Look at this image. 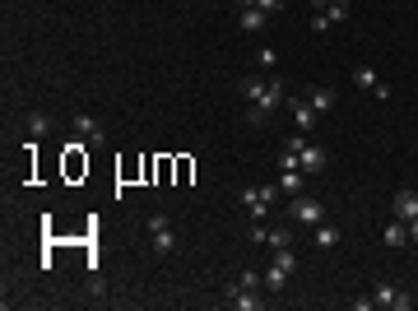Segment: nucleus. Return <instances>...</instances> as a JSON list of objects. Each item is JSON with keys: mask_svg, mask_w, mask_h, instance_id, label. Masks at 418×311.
<instances>
[{"mask_svg": "<svg viewBox=\"0 0 418 311\" xmlns=\"http://www.w3.org/2000/svg\"><path fill=\"white\" fill-rule=\"evenodd\" d=\"M242 98H247V121H265L270 112H279L288 98H284V79H242Z\"/></svg>", "mask_w": 418, "mask_h": 311, "instance_id": "obj_1", "label": "nucleus"}, {"mask_svg": "<svg viewBox=\"0 0 418 311\" xmlns=\"http://www.w3.org/2000/svg\"><path fill=\"white\" fill-rule=\"evenodd\" d=\"M279 195H284V190H279V181H275V186H242V204H247L251 223H261V218L275 209Z\"/></svg>", "mask_w": 418, "mask_h": 311, "instance_id": "obj_2", "label": "nucleus"}, {"mask_svg": "<svg viewBox=\"0 0 418 311\" xmlns=\"http://www.w3.org/2000/svg\"><path fill=\"white\" fill-rule=\"evenodd\" d=\"M149 247H154L158 256H172V251H177V233H172V218L168 214L149 218Z\"/></svg>", "mask_w": 418, "mask_h": 311, "instance_id": "obj_3", "label": "nucleus"}, {"mask_svg": "<svg viewBox=\"0 0 418 311\" xmlns=\"http://www.w3.org/2000/svg\"><path fill=\"white\" fill-rule=\"evenodd\" d=\"M288 218H293V223H321V218H325V204L311 200L307 190H302V195H293V204H288Z\"/></svg>", "mask_w": 418, "mask_h": 311, "instance_id": "obj_4", "label": "nucleus"}, {"mask_svg": "<svg viewBox=\"0 0 418 311\" xmlns=\"http://www.w3.org/2000/svg\"><path fill=\"white\" fill-rule=\"evenodd\" d=\"M228 307H237V311H265V288H242V283H228Z\"/></svg>", "mask_w": 418, "mask_h": 311, "instance_id": "obj_5", "label": "nucleus"}, {"mask_svg": "<svg viewBox=\"0 0 418 311\" xmlns=\"http://www.w3.org/2000/svg\"><path fill=\"white\" fill-rule=\"evenodd\" d=\"M372 302H376V307H390V311H409L414 307V297L404 293V288H395V283H376Z\"/></svg>", "mask_w": 418, "mask_h": 311, "instance_id": "obj_6", "label": "nucleus"}, {"mask_svg": "<svg viewBox=\"0 0 418 311\" xmlns=\"http://www.w3.org/2000/svg\"><path fill=\"white\" fill-rule=\"evenodd\" d=\"M70 125H75V135H79V140H89L93 149H98V144H107V130L93 121L89 112H75V116H70Z\"/></svg>", "mask_w": 418, "mask_h": 311, "instance_id": "obj_7", "label": "nucleus"}, {"mask_svg": "<svg viewBox=\"0 0 418 311\" xmlns=\"http://www.w3.org/2000/svg\"><path fill=\"white\" fill-rule=\"evenodd\" d=\"M390 218H418V190H409V186H400L395 190V200H390Z\"/></svg>", "mask_w": 418, "mask_h": 311, "instance_id": "obj_8", "label": "nucleus"}, {"mask_svg": "<svg viewBox=\"0 0 418 311\" xmlns=\"http://www.w3.org/2000/svg\"><path fill=\"white\" fill-rule=\"evenodd\" d=\"M288 112H293V125L302 130V135H307V130H316V121H321V112L311 107L307 98H293V103H288Z\"/></svg>", "mask_w": 418, "mask_h": 311, "instance_id": "obj_9", "label": "nucleus"}, {"mask_svg": "<svg viewBox=\"0 0 418 311\" xmlns=\"http://www.w3.org/2000/svg\"><path fill=\"white\" fill-rule=\"evenodd\" d=\"M325 163H330V154H325V149H316V144H307V149H302V158H297V168L307 172V177L325 172Z\"/></svg>", "mask_w": 418, "mask_h": 311, "instance_id": "obj_10", "label": "nucleus"}, {"mask_svg": "<svg viewBox=\"0 0 418 311\" xmlns=\"http://www.w3.org/2000/svg\"><path fill=\"white\" fill-rule=\"evenodd\" d=\"M261 283H265V293H270V297H275V293H284V288H288V269L270 260V269L261 274Z\"/></svg>", "mask_w": 418, "mask_h": 311, "instance_id": "obj_11", "label": "nucleus"}, {"mask_svg": "<svg viewBox=\"0 0 418 311\" xmlns=\"http://www.w3.org/2000/svg\"><path fill=\"white\" fill-rule=\"evenodd\" d=\"M381 242L386 247H409V223L404 218H390L386 228H381Z\"/></svg>", "mask_w": 418, "mask_h": 311, "instance_id": "obj_12", "label": "nucleus"}, {"mask_svg": "<svg viewBox=\"0 0 418 311\" xmlns=\"http://www.w3.org/2000/svg\"><path fill=\"white\" fill-rule=\"evenodd\" d=\"M261 247H270V251H288V247H293V228H265Z\"/></svg>", "mask_w": 418, "mask_h": 311, "instance_id": "obj_13", "label": "nucleus"}, {"mask_svg": "<svg viewBox=\"0 0 418 311\" xmlns=\"http://www.w3.org/2000/svg\"><path fill=\"white\" fill-rule=\"evenodd\" d=\"M279 190H284V195H302V190H307V172H284V177H279Z\"/></svg>", "mask_w": 418, "mask_h": 311, "instance_id": "obj_14", "label": "nucleus"}, {"mask_svg": "<svg viewBox=\"0 0 418 311\" xmlns=\"http://www.w3.org/2000/svg\"><path fill=\"white\" fill-rule=\"evenodd\" d=\"M316 247H321V251H335V247H340V228L321 218V223H316Z\"/></svg>", "mask_w": 418, "mask_h": 311, "instance_id": "obj_15", "label": "nucleus"}, {"mask_svg": "<svg viewBox=\"0 0 418 311\" xmlns=\"http://www.w3.org/2000/svg\"><path fill=\"white\" fill-rule=\"evenodd\" d=\"M265 24H270V15H265V10H256V5H251V10H242V33H265Z\"/></svg>", "mask_w": 418, "mask_h": 311, "instance_id": "obj_16", "label": "nucleus"}, {"mask_svg": "<svg viewBox=\"0 0 418 311\" xmlns=\"http://www.w3.org/2000/svg\"><path fill=\"white\" fill-rule=\"evenodd\" d=\"M24 125H28V140H33V144H37L46 130H51V121H46L42 112H28V116H24Z\"/></svg>", "mask_w": 418, "mask_h": 311, "instance_id": "obj_17", "label": "nucleus"}, {"mask_svg": "<svg viewBox=\"0 0 418 311\" xmlns=\"http://www.w3.org/2000/svg\"><path fill=\"white\" fill-rule=\"evenodd\" d=\"M354 84H358V89H367V94H372V89H376L381 79H376V70H372V65H358V70H354Z\"/></svg>", "mask_w": 418, "mask_h": 311, "instance_id": "obj_18", "label": "nucleus"}, {"mask_svg": "<svg viewBox=\"0 0 418 311\" xmlns=\"http://www.w3.org/2000/svg\"><path fill=\"white\" fill-rule=\"evenodd\" d=\"M307 103H311L316 112H330V107H335V89H311Z\"/></svg>", "mask_w": 418, "mask_h": 311, "instance_id": "obj_19", "label": "nucleus"}, {"mask_svg": "<svg viewBox=\"0 0 418 311\" xmlns=\"http://www.w3.org/2000/svg\"><path fill=\"white\" fill-rule=\"evenodd\" d=\"M349 15H354V10H349V0H330V5H325V19H330V24H344Z\"/></svg>", "mask_w": 418, "mask_h": 311, "instance_id": "obj_20", "label": "nucleus"}, {"mask_svg": "<svg viewBox=\"0 0 418 311\" xmlns=\"http://www.w3.org/2000/svg\"><path fill=\"white\" fill-rule=\"evenodd\" d=\"M275 265H284V269L293 274V269H297V256H293V247H288V251H275Z\"/></svg>", "mask_w": 418, "mask_h": 311, "instance_id": "obj_21", "label": "nucleus"}, {"mask_svg": "<svg viewBox=\"0 0 418 311\" xmlns=\"http://www.w3.org/2000/svg\"><path fill=\"white\" fill-rule=\"evenodd\" d=\"M256 65H265V70H275V65H279L275 47H261V51H256Z\"/></svg>", "mask_w": 418, "mask_h": 311, "instance_id": "obj_22", "label": "nucleus"}, {"mask_svg": "<svg viewBox=\"0 0 418 311\" xmlns=\"http://www.w3.org/2000/svg\"><path fill=\"white\" fill-rule=\"evenodd\" d=\"M256 10H265V15H279V10H284V0H256Z\"/></svg>", "mask_w": 418, "mask_h": 311, "instance_id": "obj_23", "label": "nucleus"}, {"mask_svg": "<svg viewBox=\"0 0 418 311\" xmlns=\"http://www.w3.org/2000/svg\"><path fill=\"white\" fill-rule=\"evenodd\" d=\"M330 28V19H325V10H316V19H311V33H325Z\"/></svg>", "mask_w": 418, "mask_h": 311, "instance_id": "obj_24", "label": "nucleus"}, {"mask_svg": "<svg viewBox=\"0 0 418 311\" xmlns=\"http://www.w3.org/2000/svg\"><path fill=\"white\" fill-rule=\"evenodd\" d=\"M237 283H242V288H265V283H261V274H251V269H247V274H242Z\"/></svg>", "mask_w": 418, "mask_h": 311, "instance_id": "obj_25", "label": "nucleus"}, {"mask_svg": "<svg viewBox=\"0 0 418 311\" xmlns=\"http://www.w3.org/2000/svg\"><path fill=\"white\" fill-rule=\"evenodd\" d=\"M409 242L418 247V218H409Z\"/></svg>", "mask_w": 418, "mask_h": 311, "instance_id": "obj_26", "label": "nucleus"}, {"mask_svg": "<svg viewBox=\"0 0 418 311\" xmlns=\"http://www.w3.org/2000/svg\"><path fill=\"white\" fill-rule=\"evenodd\" d=\"M232 5H237V10H251V5H256V0H232Z\"/></svg>", "mask_w": 418, "mask_h": 311, "instance_id": "obj_27", "label": "nucleus"}, {"mask_svg": "<svg viewBox=\"0 0 418 311\" xmlns=\"http://www.w3.org/2000/svg\"><path fill=\"white\" fill-rule=\"evenodd\" d=\"M307 5H311V10H325V5H330V0H307Z\"/></svg>", "mask_w": 418, "mask_h": 311, "instance_id": "obj_28", "label": "nucleus"}]
</instances>
